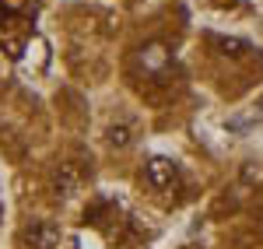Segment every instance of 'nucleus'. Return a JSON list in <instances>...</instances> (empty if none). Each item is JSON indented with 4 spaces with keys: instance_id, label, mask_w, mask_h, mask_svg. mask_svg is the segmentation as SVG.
Wrapping results in <instances>:
<instances>
[{
    "instance_id": "nucleus-3",
    "label": "nucleus",
    "mask_w": 263,
    "mask_h": 249,
    "mask_svg": "<svg viewBox=\"0 0 263 249\" xmlns=\"http://www.w3.org/2000/svg\"><path fill=\"white\" fill-rule=\"evenodd\" d=\"M81 186V168L74 162H60V168L53 172V193L57 197H74Z\"/></svg>"
},
{
    "instance_id": "nucleus-2",
    "label": "nucleus",
    "mask_w": 263,
    "mask_h": 249,
    "mask_svg": "<svg viewBox=\"0 0 263 249\" xmlns=\"http://www.w3.org/2000/svg\"><path fill=\"white\" fill-rule=\"evenodd\" d=\"M144 179H147L155 189H168L176 179H179V165H176L172 158H165V155H155V158L144 162Z\"/></svg>"
},
{
    "instance_id": "nucleus-6",
    "label": "nucleus",
    "mask_w": 263,
    "mask_h": 249,
    "mask_svg": "<svg viewBox=\"0 0 263 249\" xmlns=\"http://www.w3.org/2000/svg\"><path fill=\"white\" fill-rule=\"evenodd\" d=\"M242 183H263V162H260V165L249 162V165L242 168Z\"/></svg>"
},
{
    "instance_id": "nucleus-4",
    "label": "nucleus",
    "mask_w": 263,
    "mask_h": 249,
    "mask_svg": "<svg viewBox=\"0 0 263 249\" xmlns=\"http://www.w3.org/2000/svg\"><path fill=\"white\" fill-rule=\"evenodd\" d=\"M211 42H214V46H221L224 56H246V53L253 49V46H249L246 39H221V35H214Z\"/></svg>"
},
{
    "instance_id": "nucleus-5",
    "label": "nucleus",
    "mask_w": 263,
    "mask_h": 249,
    "mask_svg": "<svg viewBox=\"0 0 263 249\" xmlns=\"http://www.w3.org/2000/svg\"><path fill=\"white\" fill-rule=\"evenodd\" d=\"M105 141H109V147H126L130 141H134V133H130L126 123H112L109 130H105Z\"/></svg>"
},
{
    "instance_id": "nucleus-1",
    "label": "nucleus",
    "mask_w": 263,
    "mask_h": 249,
    "mask_svg": "<svg viewBox=\"0 0 263 249\" xmlns=\"http://www.w3.org/2000/svg\"><path fill=\"white\" fill-rule=\"evenodd\" d=\"M60 239H63L60 225H53V221H32V225H25V232H21L25 249H57Z\"/></svg>"
}]
</instances>
